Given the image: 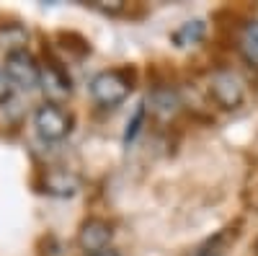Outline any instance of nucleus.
Here are the masks:
<instances>
[{"mask_svg":"<svg viewBox=\"0 0 258 256\" xmlns=\"http://www.w3.org/2000/svg\"><path fill=\"white\" fill-rule=\"evenodd\" d=\"M132 75L126 70H103L98 75H93V80L88 83L91 98L103 106V109H114V106L124 104L132 93Z\"/></svg>","mask_w":258,"mask_h":256,"instance_id":"obj_1","label":"nucleus"},{"mask_svg":"<svg viewBox=\"0 0 258 256\" xmlns=\"http://www.w3.org/2000/svg\"><path fill=\"white\" fill-rule=\"evenodd\" d=\"M209 98L220 106L222 112H235L245 104V83L232 70H217L209 78Z\"/></svg>","mask_w":258,"mask_h":256,"instance_id":"obj_2","label":"nucleus"},{"mask_svg":"<svg viewBox=\"0 0 258 256\" xmlns=\"http://www.w3.org/2000/svg\"><path fill=\"white\" fill-rule=\"evenodd\" d=\"M34 130L44 142H62L73 130V117L59 104H41L34 112Z\"/></svg>","mask_w":258,"mask_h":256,"instance_id":"obj_3","label":"nucleus"},{"mask_svg":"<svg viewBox=\"0 0 258 256\" xmlns=\"http://www.w3.org/2000/svg\"><path fill=\"white\" fill-rule=\"evenodd\" d=\"M3 70H6V75H8L13 88L34 91L39 85V62H36V57L29 49L8 52L6 62H3Z\"/></svg>","mask_w":258,"mask_h":256,"instance_id":"obj_4","label":"nucleus"},{"mask_svg":"<svg viewBox=\"0 0 258 256\" xmlns=\"http://www.w3.org/2000/svg\"><path fill=\"white\" fill-rule=\"evenodd\" d=\"M114 238V228L109 220L103 218H88L83 220L80 228H78V248L85 251V253H98V251H106Z\"/></svg>","mask_w":258,"mask_h":256,"instance_id":"obj_5","label":"nucleus"},{"mask_svg":"<svg viewBox=\"0 0 258 256\" xmlns=\"http://www.w3.org/2000/svg\"><path fill=\"white\" fill-rule=\"evenodd\" d=\"M145 109H150V114L158 122H173L183 109V101H181V93L173 85H155V88L147 93Z\"/></svg>","mask_w":258,"mask_h":256,"instance_id":"obj_6","label":"nucleus"},{"mask_svg":"<svg viewBox=\"0 0 258 256\" xmlns=\"http://www.w3.org/2000/svg\"><path fill=\"white\" fill-rule=\"evenodd\" d=\"M39 85L44 88V93L52 98V104H59L62 98H68L73 93V80L64 73V68L54 60H47L39 65Z\"/></svg>","mask_w":258,"mask_h":256,"instance_id":"obj_7","label":"nucleus"},{"mask_svg":"<svg viewBox=\"0 0 258 256\" xmlns=\"http://www.w3.org/2000/svg\"><path fill=\"white\" fill-rule=\"evenodd\" d=\"M204 34H207V24L202 18H194L173 31V41H176V47H194L204 39Z\"/></svg>","mask_w":258,"mask_h":256,"instance_id":"obj_8","label":"nucleus"},{"mask_svg":"<svg viewBox=\"0 0 258 256\" xmlns=\"http://www.w3.org/2000/svg\"><path fill=\"white\" fill-rule=\"evenodd\" d=\"M26 41H29V31L18 24H8L0 29V47L8 52H16V49H26Z\"/></svg>","mask_w":258,"mask_h":256,"instance_id":"obj_9","label":"nucleus"},{"mask_svg":"<svg viewBox=\"0 0 258 256\" xmlns=\"http://www.w3.org/2000/svg\"><path fill=\"white\" fill-rule=\"evenodd\" d=\"M240 52H243V57L250 62V65L258 70V21H253V24L245 26V31L240 36Z\"/></svg>","mask_w":258,"mask_h":256,"instance_id":"obj_10","label":"nucleus"},{"mask_svg":"<svg viewBox=\"0 0 258 256\" xmlns=\"http://www.w3.org/2000/svg\"><path fill=\"white\" fill-rule=\"evenodd\" d=\"M230 236H232L230 228L214 233L212 238H207V241L197 248V253H194V256H225V248H227V243H230Z\"/></svg>","mask_w":258,"mask_h":256,"instance_id":"obj_11","label":"nucleus"},{"mask_svg":"<svg viewBox=\"0 0 258 256\" xmlns=\"http://www.w3.org/2000/svg\"><path fill=\"white\" fill-rule=\"evenodd\" d=\"M44 191H49V194H57V197H73L75 191H78V181L73 179V176H68V174H49V179H47V189Z\"/></svg>","mask_w":258,"mask_h":256,"instance_id":"obj_12","label":"nucleus"},{"mask_svg":"<svg viewBox=\"0 0 258 256\" xmlns=\"http://www.w3.org/2000/svg\"><path fill=\"white\" fill-rule=\"evenodd\" d=\"M145 117H147V109H145V104H137V109H135L132 119L126 122V130H124V145H126V147L132 145V142H135V137L140 135L142 124H145Z\"/></svg>","mask_w":258,"mask_h":256,"instance_id":"obj_13","label":"nucleus"},{"mask_svg":"<svg viewBox=\"0 0 258 256\" xmlns=\"http://www.w3.org/2000/svg\"><path fill=\"white\" fill-rule=\"evenodd\" d=\"M96 8L103 11V13H121L124 11V3H121V0H109V3H106V0H98Z\"/></svg>","mask_w":258,"mask_h":256,"instance_id":"obj_14","label":"nucleus"},{"mask_svg":"<svg viewBox=\"0 0 258 256\" xmlns=\"http://www.w3.org/2000/svg\"><path fill=\"white\" fill-rule=\"evenodd\" d=\"M11 80H8V75H6V70H3V65H0V98H8L11 96Z\"/></svg>","mask_w":258,"mask_h":256,"instance_id":"obj_15","label":"nucleus"},{"mask_svg":"<svg viewBox=\"0 0 258 256\" xmlns=\"http://www.w3.org/2000/svg\"><path fill=\"white\" fill-rule=\"evenodd\" d=\"M91 256H121V253L114 251V248H106V251H98V253H91Z\"/></svg>","mask_w":258,"mask_h":256,"instance_id":"obj_16","label":"nucleus"},{"mask_svg":"<svg viewBox=\"0 0 258 256\" xmlns=\"http://www.w3.org/2000/svg\"><path fill=\"white\" fill-rule=\"evenodd\" d=\"M255 251H258V246H255Z\"/></svg>","mask_w":258,"mask_h":256,"instance_id":"obj_17","label":"nucleus"}]
</instances>
